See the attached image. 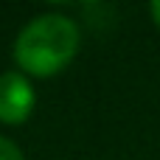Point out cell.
Returning <instances> with one entry per match:
<instances>
[{
  "label": "cell",
  "instance_id": "obj_3",
  "mask_svg": "<svg viewBox=\"0 0 160 160\" xmlns=\"http://www.w3.org/2000/svg\"><path fill=\"white\" fill-rule=\"evenodd\" d=\"M0 160H25V158H22V149L14 141L0 135Z\"/></svg>",
  "mask_w": 160,
  "mask_h": 160
},
{
  "label": "cell",
  "instance_id": "obj_2",
  "mask_svg": "<svg viewBox=\"0 0 160 160\" xmlns=\"http://www.w3.org/2000/svg\"><path fill=\"white\" fill-rule=\"evenodd\" d=\"M37 93L31 87V79L20 70H6L0 73V124L17 127L28 121L34 112Z\"/></svg>",
  "mask_w": 160,
  "mask_h": 160
},
{
  "label": "cell",
  "instance_id": "obj_4",
  "mask_svg": "<svg viewBox=\"0 0 160 160\" xmlns=\"http://www.w3.org/2000/svg\"><path fill=\"white\" fill-rule=\"evenodd\" d=\"M149 14H152V20H155V25L160 28V0H155V3L149 6Z\"/></svg>",
  "mask_w": 160,
  "mask_h": 160
},
{
  "label": "cell",
  "instance_id": "obj_1",
  "mask_svg": "<svg viewBox=\"0 0 160 160\" xmlns=\"http://www.w3.org/2000/svg\"><path fill=\"white\" fill-rule=\"evenodd\" d=\"M79 42V25L68 14H37L20 28L14 39V62L25 76H56L73 62Z\"/></svg>",
  "mask_w": 160,
  "mask_h": 160
}]
</instances>
